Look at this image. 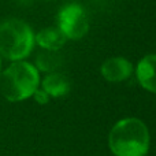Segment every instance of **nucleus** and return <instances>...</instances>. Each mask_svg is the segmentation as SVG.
Here are the masks:
<instances>
[{"instance_id": "6e6552de", "label": "nucleus", "mask_w": 156, "mask_h": 156, "mask_svg": "<svg viewBox=\"0 0 156 156\" xmlns=\"http://www.w3.org/2000/svg\"><path fill=\"white\" fill-rule=\"evenodd\" d=\"M70 81L66 76L60 73H48L43 80V90L49 97H62L70 92Z\"/></svg>"}, {"instance_id": "39448f33", "label": "nucleus", "mask_w": 156, "mask_h": 156, "mask_svg": "<svg viewBox=\"0 0 156 156\" xmlns=\"http://www.w3.org/2000/svg\"><path fill=\"white\" fill-rule=\"evenodd\" d=\"M134 69L130 60L122 56H114L107 59L100 67V73L108 82H122L133 74Z\"/></svg>"}, {"instance_id": "1a4fd4ad", "label": "nucleus", "mask_w": 156, "mask_h": 156, "mask_svg": "<svg viewBox=\"0 0 156 156\" xmlns=\"http://www.w3.org/2000/svg\"><path fill=\"white\" fill-rule=\"evenodd\" d=\"M62 65V59L58 55V51H47L43 49L36 58V67L44 73H54Z\"/></svg>"}, {"instance_id": "9d476101", "label": "nucleus", "mask_w": 156, "mask_h": 156, "mask_svg": "<svg viewBox=\"0 0 156 156\" xmlns=\"http://www.w3.org/2000/svg\"><path fill=\"white\" fill-rule=\"evenodd\" d=\"M33 97H34V100L38 103V104H47L49 100L48 94H47L44 90H40V89H37V90L33 93Z\"/></svg>"}, {"instance_id": "f257e3e1", "label": "nucleus", "mask_w": 156, "mask_h": 156, "mask_svg": "<svg viewBox=\"0 0 156 156\" xmlns=\"http://www.w3.org/2000/svg\"><path fill=\"white\" fill-rule=\"evenodd\" d=\"M149 143L148 127L137 118L116 122L108 136V145L115 156H145Z\"/></svg>"}, {"instance_id": "7ed1b4c3", "label": "nucleus", "mask_w": 156, "mask_h": 156, "mask_svg": "<svg viewBox=\"0 0 156 156\" xmlns=\"http://www.w3.org/2000/svg\"><path fill=\"white\" fill-rule=\"evenodd\" d=\"M34 32L27 22L8 18L0 22V56L16 62L23 60L34 48Z\"/></svg>"}, {"instance_id": "20e7f679", "label": "nucleus", "mask_w": 156, "mask_h": 156, "mask_svg": "<svg viewBox=\"0 0 156 156\" xmlns=\"http://www.w3.org/2000/svg\"><path fill=\"white\" fill-rule=\"evenodd\" d=\"M56 26L67 40H81L89 32V19L85 8L70 3L60 8L56 16Z\"/></svg>"}, {"instance_id": "423d86ee", "label": "nucleus", "mask_w": 156, "mask_h": 156, "mask_svg": "<svg viewBox=\"0 0 156 156\" xmlns=\"http://www.w3.org/2000/svg\"><path fill=\"white\" fill-rule=\"evenodd\" d=\"M136 76L145 90L156 94V54L145 55L136 67Z\"/></svg>"}, {"instance_id": "f03ea898", "label": "nucleus", "mask_w": 156, "mask_h": 156, "mask_svg": "<svg viewBox=\"0 0 156 156\" xmlns=\"http://www.w3.org/2000/svg\"><path fill=\"white\" fill-rule=\"evenodd\" d=\"M40 73L34 65L25 60L12 62L0 74V90L8 101H22L38 89Z\"/></svg>"}, {"instance_id": "9b49d317", "label": "nucleus", "mask_w": 156, "mask_h": 156, "mask_svg": "<svg viewBox=\"0 0 156 156\" xmlns=\"http://www.w3.org/2000/svg\"><path fill=\"white\" fill-rule=\"evenodd\" d=\"M0 69H2V59H0ZM0 74H2V73H0Z\"/></svg>"}, {"instance_id": "0eeeda50", "label": "nucleus", "mask_w": 156, "mask_h": 156, "mask_svg": "<svg viewBox=\"0 0 156 156\" xmlns=\"http://www.w3.org/2000/svg\"><path fill=\"white\" fill-rule=\"evenodd\" d=\"M66 40L67 38L58 29V26L44 27L37 34H34V43L41 49H47V51H59L65 45Z\"/></svg>"}]
</instances>
